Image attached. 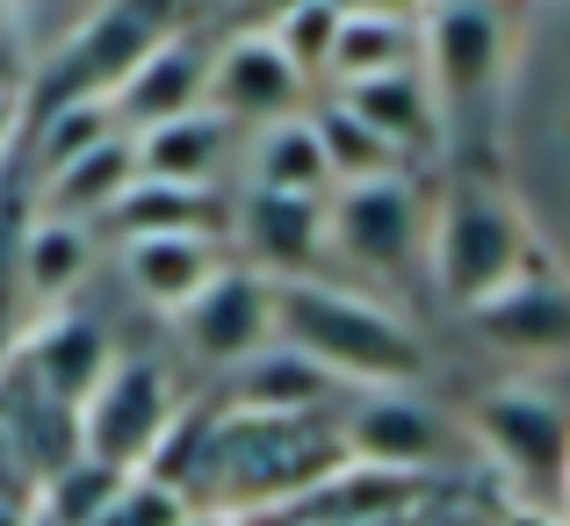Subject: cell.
I'll return each mask as SVG.
<instances>
[{
    "mask_svg": "<svg viewBox=\"0 0 570 526\" xmlns=\"http://www.w3.org/2000/svg\"><path fill=\"white\" fill-rule=\"evenodd\" d=\"M203 80H209L203 37L167 29V37L138 58V72H130V80L109 95L116 130H124V138H138V130H159V123H174V116H195V109H203Z\"/></svg>",
    "mask_w": 570,
    "mask_h": 526,
    "instance_id": "14",
    "label": "cell"
},
{
    "mask_svg": "<svg viewBox=\"0 0 570 526\" xmlns=\"http://www.w3.org/2000/svg\"><path fill=\"white\" fill-rule=\"evenodd\" d=\"M246 195H282V202H325L333 195V173H325L311 116L246 130Z\"/></svg>",
    "mask_w": 570,
    "mask_h": 526,
    "instance_id": "20",
    "label": "cell"
},
{
    "mask_svg": "<svg viewBox=\"0 0 570 526\" xmlns=\"http://www.w3.org/2000/svg\"><path fill=\"white\" fill-rule=\"evenodd\" d=\"M87 275H95V231L51 224V217H29L22 231H14V289H22L29 318L66 310Z\"/></svg>",
    "mask_w": 570,
    "mask_h": 526,
    "instance_id": "16",
    "label": "cell"
},
{
    "mask_svg": "<svg viewBox=\"0 0 570 526\" xmlns=\"http://www.w3.org/2000/svg\"><path fill=\"white\" fill-rule=\"evenodd\" d=\"M404 66H419V8H340L325 87H362Z\"/></svg>",
    "mask_w": 570,
    "mask_h": 526,
    "instance_id": "19",
    "label": "cell"
},
{
    "mask_svg": "<svg viewBox=\"0 0 570 526\" xmlns=\"http://www.w3.org/2000/svg\"><path fill=\"white\" fill-rule=\"evenodd\" d=\"M426 246V202L419 180H362V188H333L325 195V260H347L362 275H404Z\"/></svg>",
    "mask_w": 570,
    "mask_h": 526,
    "instance_id": "7",
    "label": "cell"
},
{
    "mask_svg": "<svg viewBox=\"0 0 570 526\" xmlns=\"http://www.w3.org/2000/svg\"><path fill=\"white\" fill-rule=\"evenodd\" d=\"M491 526H563L557 513H534V505H513V513H499Z\"/></svg>",
    "mask_w": 570,
    "mask_h": 526,
    "instance_id": "32",
    "label": "cell"
},
{
    "mask_svg": "<svg viewBox=\"0 0 570 526\" xmlns=\"http://www.w3.org/2000/svg\"><path fill=\"white\" fill-rule=\"evenodd\" d=\"M224 267H232L224 231H174V238H138V246H124V281L159 318H181Z\"/></svg>",
    "mask_w": 570,
    "mask_h": 526,
    "instance_id": "15",
    "label": "cell"
},
{
    "mask_svg": "<svg viewBox=\"0 0 570 526\" xmlns=\"http://www.w3.org/2000/svg\"><path fill=\"white\" fill-rule=\"evenodd\" d=\"M14 130H22V116H14V95H8V80H0V159H8Z\"/></svg>",
    "mask_w": 570,
    "mask_h": 526,
    "instance_id": "31",
    "label": "cell"
},
{
    "mask_svg": "<svg viewBox=\"0 0 570 526\" xmlns=\"http://www.w3.org/2000/svg\"><path fill=\"white\" fill-rule=\"evenodd\" d=\"M0 43H8V8H0Z\"/></svg>",
    "mask_w": 570,
    "mask_h": 526,
    "instance_id": "35",
    "label": "cell"
},
{
    "mask_svg": "<svg viewBox=\"0 0 570 526\" xmlns=\"http://www.w3.org/2000/svg\"><path fill=\"white\" fill-rule=\"evenodd\" d=\"M217 404H224V411H238V418H311V411L333 404V383H325L311 360H296L289 347L267 339L253 360H238V368H232V383H224Z\"/></svg>",
    "mask_w": 570,
    "mask_h": 526,
    "instance_id": "17",
    "label": "cell"
},
{
    "mask_svg": "<svg viewBox=\"0 0 570 526\" xmlns=\"http://www.w3.org/2000/svg\"><path fill=\"white\" fill-rule=\"evenodd\" d=\"M340 433L325 411L311 418H238V411H209V433L195 447L181 498L195 519H232V526H261L282 505H296L311 484L340 469Z\"/></svg>",
    "mask_w": 570,
    "mask_h": 526,
    "instance_id": "1",
    "label": "cell"
},
{
    "mask_svg": "<svg viewBox=\"0 0 570 526\" xmlns=\"http://www.w3.org/2000/svg\"><path fill=\"white\" fill-rule=\"evenodd\" d=\"M130 476H116V469H101V462H87V455H72L58 476H43L37 484V513L43 526H95L101 513L116 505V490H124Z\"/></svg>",
    "mask_w": 570,
    "mask_h": 526,
    "instance_id": "26",
    "label": "cell"
},
{
    "mask_svg": "<svg viewBox=\"0 0 570 526\" xmlns=\"http://www.w3.org/2000/svg\"><path fill=\"white\" fill-rule=\"evenodd\" d=\"M116 360V339L101 333L95 318H72V310H51V318H29L22 333H14V347L0 368L22 375L29 389H37L43 404H58V411H80L87 397H95V383L109 375Z\"/></svg>",
    "mask_w": 570,
    "mask_h": 526,
    "instance_id": "10",
    "label": "cell"
},
{
    "mask_svg": "<svg viewBox=\"0 0 570 526\" xmlns=\"http://www.w3.org/2000/svg\"><path fill=\"white\" fill-rule=\"evenodd\" d=\"M470 433L484 440V455L499 462V476L520 490V505L534 513H557V490H563V469H570V411L549 389H491L476 397L470 411Z\"/></svg>",
    "mask_w": 570,
    "mask_h": 526,
    "instance_id": "4",
    "label": "cell"
},
{
    "mask_svg": "<svg viewBox=\"0 0 570 526\" xmlns=\"http://www.w3.org/2000/svg\"><path fill=\"white\" fill-rule=\"evenodd\" d=\"M426 260H433V289L476 318L491 296L534 275V238L528 217L499 188H455L426 224Z\"/></svg>",
    "mask_w": 570,
    "mask_h": 526,
    "instance_id": "3",
    "label": "cell"
},
{
    "mask_svg": "<svg viewBox=\"0 0 570 526\" xmlns=\"http://www.w3.org/2000/svg\"><path fill=\"white\" fill-rule=\"evenodd\" d=\"M311 130H318V152H325V173H333V188H362V180H397L404 159L390 152L368 123H354L340 101H325L318 116H311Z\"/></svg>",
    "mask_w": 570,
    "mask_h": 526,
    "instance_id": "25",
    "label": "cell"
},
{
    "mask_svg": "<svg viewBox=\"0 0 570 526\" xmlns=\"http://www.w3.org/2000/svg\"><path fill=\"white\" fill-rule=\"evenodd\" d=\"M505 43H513L505 8H484V0L419 8V80H426L433 109L441 116L476 109L505 80Z\"/></svg>",
    "mask_w": 570,
    "mask_h": 526,
    "instance_id": "6",
    "label": "cell"
},
{
    "mask_svg": "<svg viewBox=\"0 0 570 526\" xmlns=\"http://www.w3.org/2000/svg\"><path fill=\"white\" fill-rule=\"evenodd\" d=\"M174 411H181V397H174V383L153 368L145 354H116L109 375L95 383V397L72 411V426H80V455L101 462V469L116 476H145L159 455V440H167Z\"/></svg>",
    "mask_w": 570,
    "mask_h": 526,
    "instance_id": "5",
    "label": "cell"
},
{
    "mask_svg": "<svg viewBox=\"0 0 570 526\" xmlns=\"http://www.w3.org/2000/svg\"><path fill=\"white\" fill-rule=\"evenodd\" d=\"M311 87L296 80V66L275 51L267 29H246L232 37L224 51H209V80H203V109L217 116L224 130H267V123H289L304 116Z\"/></svg>",
    "mask_w": 570,
    "mask_h": 526,
    "instance_id": "9",
    "label": "cell"
},
{
    "mask_svg": "<svg viewBox=\"0 0 570 526\" xmlns=\"http://www.w3.org/2000/svg\"><path fill=\"white\" fill-rule=\"evenodd\" d=\"M275 51L296 66V80L304 87H318L325 80V66H333V37H340V0H296V8H282L275 14Z\"/></svg>",
    "mask_w": 570,
    "mask_h": 526,
    "instance_id": "27",
    "label": "cell"
},
{
    "mask_svg": "<svg viewBox=\"0 0 570 526\" xmlns=\"http://www.w3.org/2000/svg\"><path fill=\"white\" fill-rule=\"evenodd\" d=\"M188 526H232V519H188Z\"/></svg>",
    "mask_w": 570,
    "mask_h": 526,
    "instance_id": "34",
    "label": "cell"
},
{
    "mask_svg": "<svg viewBox=\"0 0 570 526\" xmlns=\"http://www.w3.org/2000/svg\"><path fill=\"white\" fill-rule=\"evenodd\" d=\"M167 37V14L159 8H87L72 22V37L58 43L51 58V80H43V109H72V101H109L116 87L138 72V58Z\"/></svg>",
    "mask_w": 570,
    "mask_h": 526,
    "instance_id": "8",
    "label": "cell"
},
{
    "mask_svg": "<svg viewBox=\"0 0 570 526\" xmlns=\"http://www.w3.org/2000/svg\"><path fill=\"white\" fill-rule=\"evenodd\" d=\"M109 231L116 246L138 238H174V231H224L217 224V195L209 188H167V180H130L124 202H109L95 217V238Z\"/></svg>",
    "mask_w": 570,
    "mask_h": 526,
    "instance_id": "24",
    "label": "cell"
},
{
    "mask_svg": "<svg viewBox=\"0 0 570 526\" xmlns=\"http://www.w3.org/2000/svg\"><path fill=\"white\" fill-rule=\"evenodd\" d=\"M476 333L513 354H570V281L528 275L476 310Z\"/></svg>",
    "mask_w": 570,
    "mask_h": 526,
    "instance_id": "22",
    "label": "cell"
},
{
    "mask_svg": "<svg viewBox=\"0 0 570 526\" xmlns=\"http://www.w3.org/2000/svg\"><path fill=\"white\" fill-rule=\"evenodd\" d=\"M224 246L261 281H318L325 267V202H282V195H238Z\"/></svg>",
    "mask_w": 570,
    "mask_h": 526,
    "instance_id": "12",
    "label": "cell"
},
{
    "mask_svg": "<svg viewBox=\"0 0 570 526\" xmlns=\"http://www.w3.org/2000/svg\"><path fill=\"white\" fill-rule=\"evenodd\" d=\"M101 138H124L109 116V101H72V109H43V130H37V180L58 173L66 159L95 152Z\"/></svg>",
    "mask_w": 570,
    "mask_h": 526,
    "instance_id": "28",
    "label": "cell"
},
{
    "mask_svg": "<svg viewBox=\"0 0 570 526\" xmlns=\"http://www.w3.org/2000/svg\"><path fill=\"white\" fill-rule=\"evenodd\" d=\"M267 333L275 347L325 375V383L368 389H412L426 375V339L404 318H390L368 296H347L333 281H275L267 289Z\"/></svg>",
    "mask_w": 570,
    "mask_h": 526,
    "instance_id": "2",
    "label": "cell"
},
{
    "mask_svg": "<svg viewBox=\"0 0 570 526\" xmlns=\"http://www.w3.org/2000/svg\"><path fill=\"white\" fill-rule=\"evenodd\" d=\"M333 433H340V455L383 476H433L448 447L441 411H426L412 389H368L347 418H333Z\"/></svg>",
    "mask_w": 570,
    "mask_h": 526,
    "instance_id": "11",
    "label": "cell"
},
{
    "mask_svg": "<svg viewBox=\"0 0 570 526\" xmlns=\"http://www.w3.org/2000/svg\"><path fill=\"white\" fill-rule=\"evenodd\" d=\"M188 498L174 484H153V476H130L124 490H116V505L101 513L95 526H188Z\"/></svg>",
    "mask_w": 570,
    "mask_h": 526,
    "instance_id": "29",
    "label": "cell"
},
{
    "mask_svg": "<svg viewBox=\"0 0 570 526\" xmlns=\"http://www.w3.org/2000/svg\"><path fill=\"white\" fill-rule=\"evenodd\" d=\"M130 180H138V152H130V138H101L95 152L66 159L58 173H43V180H37V217L95 231V217H101L109 202H124Z\"/></svg>",
    "mask_w": 570,
    "mask_h": 526,
    "instance_id": "18",
    "label": "cell"
},
{
    "mask_svg": "<svg viewBox=\"0 0 570 526\" xmlns=\"http://www.w3.org/2000/svg\"><path fill=\"white\" fill-rule=\"evenodd\" d=\"M22 526H43V519H37V513H29V519H22Z\"/></svg>",
    "mask_w": 570,
    "mask_h": 526,
    "instance_id": "36",
    "label": "cell"
},
{
    "mask_svg": "<svg viewBox=\"0 0 570 526\" xmlns=\"http://www.w3.org/2000/svg\"><path fill=\"white\" fill-rule=\"evenodd\" d=\"M333 101L354 116V123L376 130V138H383L397 159L426 152V145H433V123H441V109H433V95H426V80H419V66L383 72V80H362V87H333Z\"/></svg>",
    "mask_w": 570,
    "mask_h": 526,
    "instance_id": "21",
    "label": "cell"
},
{
    "mask_svg": "<svg viewBox=\"0 0 570 526\" xmlns=\"http://www.w3.org/2000/svg\"><path fill=\"white\" fill-rule=\"evenodd\" d=\"M267 289L275 281H261V275H246V267H224L217 281H209L203 296L174 318V333H181V347L203 360V368H238V360H253L267 347Z\"/></svg>",
    "mask_w": 570,
    "mask_h": 526,
    "instance_id": "13",
    "label": "cell"
},
{
    "mask_svg": "<svg viewBox=\"0 0 570 526\" xmlns=\"http://www.w3.org/2000/svg\"><path fill=\"white\" fill-rule=\"evenodd\" d=\"M557 519L570 526V469H563V490H557Z\"/></svg>",
    "mask_w": 570,
    "mask_h": 526,
    "instance_id": "33",
    "label": "cell"
},
{
    "mask_svg": "<svg viewBox=\"0 0 570 526\" xmlns=\"http://www.w3.org/2000/svg\"><path fill=\"white\" fill-rule=\"evenodd\" d=\"M29 505H37V484H29V469H22V455H14V440L0 433V519H29Z\"/></svg>",
    "mask_w": 570,
    "mask_h": 526,
    "instance_id": "30",
    "label": "cell"
},
{
    "mask_svg": "<svg viewBox=\"0 0 570 526\" xmlns=\"http://www.w3.org/2000/svg\"><path fill=\"white\" fill-rule=\"evenodd\" d=\"M130 152H138V180L209 188L217 167H224V152H232V130H224L209 109H195V116H174V123H159V130H138Z\"/></svg>",
    "mask_w": 570,
    "mask_h": 526,
    "instance_id": "23",
    "label": "cell"
}]
</instances>
